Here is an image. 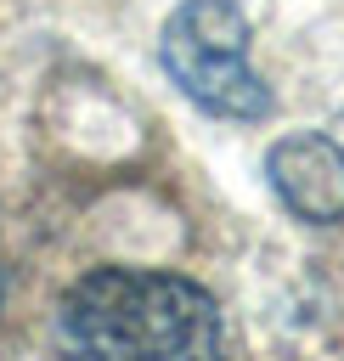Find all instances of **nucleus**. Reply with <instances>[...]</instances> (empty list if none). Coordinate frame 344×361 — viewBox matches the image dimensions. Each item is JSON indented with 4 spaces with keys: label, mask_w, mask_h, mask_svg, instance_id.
Segmentation results:
<instances>
[{
    "label": "nucleus",
    "mask_w": 344,
    "mask_h": 361,
    "mask_svg": "<svg viewBox=\"0 0 344 361\" xmlns=\"http://www.w3.org/2000/svg\"><path fill=\"white\" fill-rule=\"evenodd\" d=\"M62 338L85 355H214L220 310L214 299L169 271L107 265L68 288Z\"/></svg>",
    "instance_id": "1"
},
{
    "label": "nucleus",
    "mask_w": 344,
    "mask_h": 361,
    "mask_svg": "<svg viewBox=\"0 0 344 361\" xmlns=\"http://www.w3.org/2000/svg\"><path fill=\"white\" fill-rule=\"evenodd\" d=\"M158 62L214 118H265L271 90L248 62V17L237 0H180L158 34Z\"/></svg>",
    "instance_id": "2"
},
{
    "label": "nucleus",
    "mask_w": 344,
    "mask_h": 361,
    "mask_svg": "<svg viewBox=\"0 0 344 361\" xmlns=\"http://www.w3.org/2000/svg\"><path fill=\"white\" fill-rule=\"evenodd\" d=\"M265 180L288 203V214H299L310 226L344 220V147L333 135H321V130L282 135L265 152Z\"/></svg>",
    "instance_id": "3"
}]
</instances>
